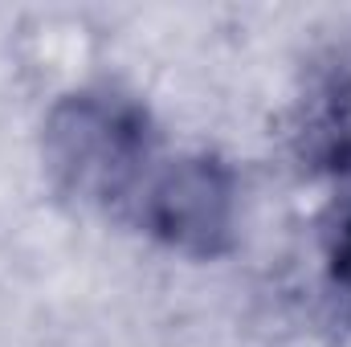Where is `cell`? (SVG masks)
<instances>
[{
    "mask_svg": "<svg viewBox=\"0 0 351 347\" xmlns=\"http://www.w3.org/2000/svg\"><path fill=\"white\" fill-rule=\"evenodd\" d=\"M58 139V168L70 172L78 192L114 196L143 156V123L127 110L82 102L70 106L53 131Z\"/></svg>",
    "mask_w": 351,
    "mask_h": 347,
    "instance_id": "6da1fadb",
    "label": "cell"
},
{
    "mask_svg": "<svg viewBox=\"0 0 351 347\" xmlns=\"http://www.w3.org/2000/svg\"><path fill=\"white\" fill-rule=\"evenodd\" d=\"M147 225L192 254H217L229 233V176L213 160H184L147 196Z\"/></svg>",
    "mask_w": 351,
    "mask_h": 347,
    "instance_id": "7a4b0ae2",
    "label": "cell"
},
{
    "mask_svg": "<svg viewBox=\"0 0 351 347\" xmlns=\"http://www.w3.org/2000/svg\"><path fill=\"white\" fill-rule=\"evenodd\" d=\"M335 274L343 282H351V225H348V233H343V241H339V250H335Z\"/></svg>",
    "mask_w": 351,
    "mask_h": 347,
    "instance_id": "3957f363",
    "label": "cell"
}]
</instances>
